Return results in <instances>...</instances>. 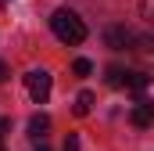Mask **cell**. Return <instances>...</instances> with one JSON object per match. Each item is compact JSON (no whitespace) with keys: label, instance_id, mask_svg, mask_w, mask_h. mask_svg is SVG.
<instances>
[{"label":"cell","instance_id":"1","mask_svg":"<svg viewBox=\"0 0 154 151\" xmlns=\"http://www.w3.org/2000/svg\"><path fill=\"white\" fill-rule=\"evenodd\" d=\"M50 29H54V36L61 40L65 47H79L86 40V22L79 18L75 11H68V7H57L50 14Z\"/></svg>","mask_w":154,"mask_h":151},{"label":"cell","instance_id":"2","mask_svg":"<svg viewBox=\"0 0 154 151\" xmlns=\"http://www.w3.org/2000/svg\"><path fill=\"white\" fill-rule=\"evenodd\" d=\"M25 86H29V97H32L36 104H47V97H50V72H47V69L25 72Z\"/></svg>","mask_w":154,"mask_h":151},{"label":"cell","instance_id":"3","mask_svg":"<svg viewBox=\"0 0 154 151\" xmlns=\"http://www.w3.org/2000/svg\"><path fill=\"white\" fill-rule=\"evenodd\" d=\"M133 40H136V36H133L125 25H108V29H104V43H108L111 50H125V47H133Z\"/></svg>","mask_w":154,"mask_h":151},{"label":"cell","instance_id":"4","mask_svg":"<svg viewBox=\"0 0 154 151\" xmlns=\"http://www.w3.org/2000/svg\"><path fill=\"white\" fill-rule=\"evenodd\" d=\"M147 86H151L147 72H125V90L136 94V104H147Z\"/></svg>","mask_w":154,"mask_h":151},{"label":"cell","instance_id":"5","mask_svg":"<svg viewBox=\"0 0 154 151\" xmlns=\"http://www.w3.org/2000/svg\"><path fill=\"white\" fill-rule=\"evenodd\" d=\"M47 133H50V115H32V119H29V137H32L36 144H43Z\"/></svg>","mask_w":154,"mask_h":151},{"label":"cell","instance_id":"6","mask_svg":"<svg viewBox=\"0 0 154 151\" xmlns=\"http://www.w3.org/2000/svg\"><path fill=\"white\" fill-rule=\"evenodd\" d=\"M129 119H133L136 130H147V126L154 122V104H151V101H147V104H136V108L129 112Z\"/></svg>","mask_w":154,"mask_h":151},{"label":"cell","instance_id":"7","mask_svg":"<svg viewBox=\"0 0 154 151\" xmlns=\"http://www.w3.org/2000/svg\"><path fill=\"white\" fill-rule=\"evenodd\" d=\"M90 108H93V94L82 90V94L75 97V115H90Z\"/></svg>","mask_w":154,"mask_h":151},{"label":"cell","instance_id":"8","mask_svg":"<svg viewBox=\"0 0 154 151\" xmlns=\"http://www.w3.org/2000/svg\"><path fill=\"white\" fill-rule=\"evenodd\" d=\"M108 86H125V69L111 65V69H108Z\"/></svg>","mask_w":154,"mask_h":151},{"label":"cell","instance_id":"9","mask_svg":"<svg viewBox=\"0 0 154 151\" xmlns=\"http://www.w3.org/2000/svg\"><path fill=\"white\" fill-rule=\"evenodd\" d=\"M72 72H75V76H90V72H93V61H86V58H75V61H72Z\"/></svg>","mask_w":154,"mask_h":151},{"label":"cell","instance_id":"10","mask_svg":"<svg viewBox=\"0 0 154 151\" xmlns=\"http://www.w3.org/2000/svg\"><path fill=\"white\" fill-rule=\"evenodd\" d=\"M61 151H79V137H75V133L65 137V148H61Z\"/></svg>","mask_w":154,"mask_h":151},{"label":"cell","instance_id":"11","mask_svg":"<svg viewBox=\"0 0 154 151\" xmlns=\"http://www.w3.org/2000/svg\"><path fill=\"white\" fill-rule=\"evenodd\" d=\"M11 130V119H0V151H4V133Z\"/></svg>","mask_w":154,"mask_h":151},{"label":"cell","instance_id":"12","mask_svg":"<svg viewBox=\"0 0 154 151\" xmlns=\"http://www.w3.org/2000/svg\"><path fill=\"white\" fill-rule=\"evenodd\" d=\"M7 76H11V69H7V61H0V83H4Z\"/></svg>","mask_w":154,"mask_h":151},{"label":"cell","instance_id":"13","mask_svg":"<svg viewBox=\"0 0 154 151\" xmlns=\"http://www.w3.org/2000/svg\"><path fill=\"white\" fill-rule=\"evenodd\" d=\"M36 151H50V148H47V144H39V148H36Z\"/></svg>","mask_w":154,"mask_h":151}]
</instances>
